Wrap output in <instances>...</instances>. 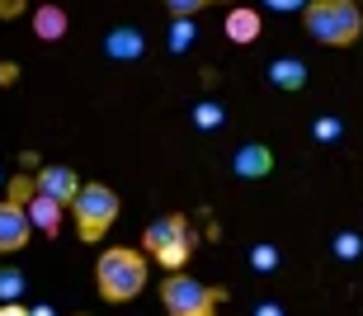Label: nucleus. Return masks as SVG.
<instances>
[{
  "instance_id": "6e6552de",
  "label": "nucleus",
  "mask_w": 363,
  "mask_h": 316,
  "mask_svg": "<svg viewBox=\"0 0 363 316\" xmlns=\"http://www.w3.org/2000/svg\"><path fill=\"white\" fill-rule=\"evenodd\" d=\"M231 170L241 179H264L274 170V152L264 147V142H245L241 152H236V161H231Z\"/></svg>"
},
{
  "instance_id": "1a4fd4ad",
  "label": "nucleus",
  "mask_w": 363,
  "mask_h": 316,
  "mask_svg": "<svg viewBox=\"0 0 363 316\" xmlns=\"http://www.w3.org/2000/svg\"><path fill=\"white\" fill-rule=\"evenodd\" d=\"M227 38L231 43H255L259 33H264V14L259 10H250V5H231L227 10Z\"/></svg>"
},
{
  "instance_id": "5701e85b",
  "label": "nucleus",
  "mask_w": 363,
  "mask_h": 316,
  "mask_svg": "<svg viewBox=\"0 0 363 316\" xmlns=\"http://www.w3.org/2000/svg\"><path fill=\"white\" fill-rule=\"evenodd\" d=\"M0 316H33V307H24V303H0Z\"/></svg>"
},
{
  "instance_id": "a211bd4d",
  "label": "nucleus",
  "mask_w": 363,
  "mask_h": 316,
  "mask_svg": "<svg viewBox=\"0 0 363 316\" xmlns=\"http://www.w3.org/2000/svg\"><path fill=\"white\" fill-rule=\"evenodd\" d=\"M194 123L199 128H217L222 123V109H217V104H199V109H194Z\"/></svg>"
},
{
  "instance_id": "0eeeda50",
  "label": "nucleus",
  "mask_w": 363,
  "mask_h": 316,
  "mask_svg": "<svg viewBox=\"0 0 363 316\" xmlns=\"http://www.w3.org/2000/svg\"><path fill=\"white\" fill-rule=\"evenodd\" d=\"M33 184H38V193L57 198L62 208H71V203H76V193L85 189V184H81V175H76L71 165H43L38 175H33Z\"/></svg>"
},
{
  "instance_id": "393cba45",
  "label": "nucleus",
  "mask_w": 363,
  "mask_h": 316,
  "mask_svg": "<svg viewBox=\"0 0 363 316\" xmlns=\"http://www.w3.org/2000/svg\"><path fill=\"white\" fill-rule=\"evenodd\" d=\"M33 316H52V307H33Z\"/></svg>"
},
{
  "instance_id": "dca6fc26",
  "label": "nucleus",
  "mask_w": 363,
  "mask_h": 316,
  "mask_svg": "<svg viewBox=\"0 0 363 316\" xmlns=\"http://www.w3.org/2000/svg\"><path fill=\"white\" fill-rule=\"evenodd\" d=\"M189 43H194V19H175V28H170V52H184Z\"/></svg>"
},
{
  "instance_id": "20e7f679",
  "label": "nucleus",
  "mask_w": 363,
  "mask_h": 316,
  "mask_svg": "<svg viewBox=\"0 0 363 316\" xmlns=\"http://www.w3.org/2000/svg\"><path fill=\"white\" fill-rule=\"evenodd\" d=\"M222 303H227V288H208V283H199V278H189L184 269L161 278L165 316H217Z\"/></svg>"
},
{
  "instance_id": "412c9836",
  "label": "nucleus",
  "mask_w": 363,
  "mask_h": 316,
  "mask_svg": "<svg viewBox=\"0 0 363 316\" xmlns=\"http://www.w3.org/2000/svg\"><path fill=\"white\" fill-rule=\"evenodd\" d=\"M264 5H269V10H283V14H288V10H307L311 0H264Z\"/></svg>"
},
{
  "instance_id": "423d86ee",
  "label": "nucleus",
  "mask_w": 363,
  "mask_h": 316,
  "mask_svg": "<svg viewBox=\"0 0 363 316\" xmlns=\"http://www.w3.org/2000/svg\"><path fill=\"white\" fill-rule=\"evenodd\" d=\"M28 236H33L28 208L10 203V198H0V255H14V250H24V246H28Z\"/></svg>"
},
{
  "instance_id": "b1692460",
  "label": "nucleus",
  "mask_w": 363,
  "mask_h": 316,
  "mask_svg": "<svg viewBox=\"0 0 363 316\" xmlns=\"http://www.w3.org/2000/svg\"><path fill=\"white\" fill-rule=\"evenodd\" d=\"M255 316H283V307H279V303H259Z\"/></svg>"
},
{
  "instance_id": "f3484780",
  "label": "nucleus",
  "mask_w": 363,
  "mask_h": 316,
  "mask_svg": "<svg viewBox=\"0 0 363 316\" xmlns=\"http://www.w3.org/2000/svg\"><path fill=\"white\" fill-rule=\"evenodd\" d=\"M359 250H363V241L354 232H340L335 236V255H340V260H359Z\"/></svg>"
},
{
  "instance_id": "aec40b11",
  "label": "nucleus",
  "mask_w": 363,
  "mask_h": 316,
  "mask_svg": "<svg viewBox=\"0 0 363 316\" xmlns=\"http://www.w3.org/2000/svg\"><path fill=\"white\" fill-rule=\"evenodd\" d=\"M250 260H255V269H274V264H279V250H274V246H255Z\"/></svg>"
},
{
  "instance_id": "f8f14e48",
  "label": "nucleus",
  "mask_w": 363,
  "mask_h": 316,
  "mask_svg": "<svg viewBox=\"0 0 363 316\" xmlns=\"http://www.w3.org/2000/svg\"><path fill=\"white\" fill-rule=\"evenodd\" d=\"M67 28H71V19H67L62 5H38V10H33V33H38L43 43L67 38Z\"/></svg>"
},
{
  "instance_id": "9b49d317",
  "label": "nucleus",
  "mask_w": 363,
  "mask_h": 316,
  "mask_svg": "<svg viewBox=\"0 0 363 316\" xmlns=\"http://www.w3.org/2000/svg\"><path fill=\"white\" fill-rule=\"evenodd\" d=\"M104 52L113 57V62H137V57L147 52V38L137 33V28H108V38H104Z\"/></svg>"
},
{
  "instance_id": "f03ea898",
  "label": "nucleus",
  "mask_w": 363,
  "mask_h": 316,
  "mask_svg": "<svg viewBox=\"0 0 363 316\" xmlns=\"http://www.w3.org/2000/svg\"><path fill=\"white\" fill-rule=\"evenodd\" d=\"M302 28L325 47H354L363 38V5L359 0H311L302 10Z\"/></svg>"
},
{
  "instance_id": "f257e3e1",
  "label": "nucleus",
  "mask_w": 363,
  "mask_h": 316,
  "mask_svg": "<svg viewBox=\"0 0 363 316\" xmlns=\"http://www.w3.org/2000/svg\"><path fill=\"white\" fill-rule=\"evenodd\" d=\"M147 250H133V246H108L94 264V288L104 303H133L137 293L147 288Z\"/></svg>"
},
{
  "instance_id": "ddd939ff",
  "label": "nucleus",
  "mask_w": 363,
  "mask_h": 316,
  "mask_svg": "<svg viewBox=\"0 0 363 316\" xmlns=\"http://www.w3.org/2000/svg\"><path fill=\"white\" fill-rule=\"evenodd\" d=\"M269 81L279 85V90H288V95H297V90H307V67L293 62V57H279L269 67Z\"/></svg>"
},
{
  "instance_id": "39448f33",
  "label": "nucleus",
  "mask_w": 363,
  "mask_h": 316,
  "mask_svg": "<svg viewBox=\"0 0 363 316\" xmlns=\"http://www.w3.org/2000/svg\"><path fill=\"white\" fill-rule=\"evenodd\" d=\"M71 218H76V232H81V241H104L108 227L118 222V193L108 189V184H85L81 193H76V203H71Z\"/></svg>"
},
{
  "instance_id": "9d476101",
  "label": "nucleus",
  "mask_w": 363,
  "mask_h": 316,
  "mask_svg": "<svg viewBox=\"0 0 363 316\" xmlns=\"http://www.w3.org/2000/svg\"><path fill=\"white\" fill-rule=\"evenodd\" d=\"M28 222H33V232L57 241V236H62V203L48 198V193H33V198H28Z\"/></svg>"
},
{
  "instance_id": "7ed1b4c3",
  "label": "nucleus",
  "mask_w": 363,
  "mask_h": 316,
  "mask_svg": "<svg viewBox=\"0 0 363 316\" xmlns=\"http://www.w3.org/2000/svg\"><path fill=\"white\" fill-rule=\"evenodd\" d=\"M142 250H147V260H156L165 274H179L194 255V232H189V218L184 213H165L156 218L142 232Z\"/></svg>"
},
{
  "instance_id": "4be33fe9",
  "label": "nucleus",
  "mask_w": 363,
  "mask_h": 316,
  "mask_svg": "<svg viewBox=\"0 0 363 316\" xmlns=\"http://www.w3.org/2000/svg\"><path fill=\"white\" fill-rule=\"evenodd\" d=\"M28 0H0V19H14V14H24Z\"/></svg>"
},
{
  "instance_id": "6ab92c4d",
  "label": "nucleus",
  "mask_w": 363,
  "mask_h": 316,
  "mask_svg": "<svg viewBox=\"0 0 363 316\" xmlns=\"http://www.w3.org/2000/svg\"><path fill=\"white\" fill-rule=\"evenodd\" d=\"M311 132H316V142H335L340 137V118H316Z\"/></svg>"
},
{
  "instance_id": "2eb2a0df",
  "label": "nucleus",
  "mask_w": 363,
  "mask_h": 316,
  "mask_svg": "<svg viewBox=\"0 0 363 316\" xmlns=\"http://www.w3.org/2000/svg\"><path fill=\"white\" fill-rule=\"evenodd\" d=\"M208 5H227V0H165V10L175 14V19H194V14L208 10Z\"/></svg>"
},
{
  "instance_id": "4468645a",
  "label": "nucleus",
  "mask_w": 363,
  "mask_h": 316,
  "mask_svg": "<svg viewBox=\"0 0 363 316\" xmlns=\"http://www.w3.org/2000/svg\"><path fill=\"white\" fill-rule=\"evenodd\" d=\"M24 293V274L19 269H0V303H19Z\"/></svg>"
}]
</instances>
